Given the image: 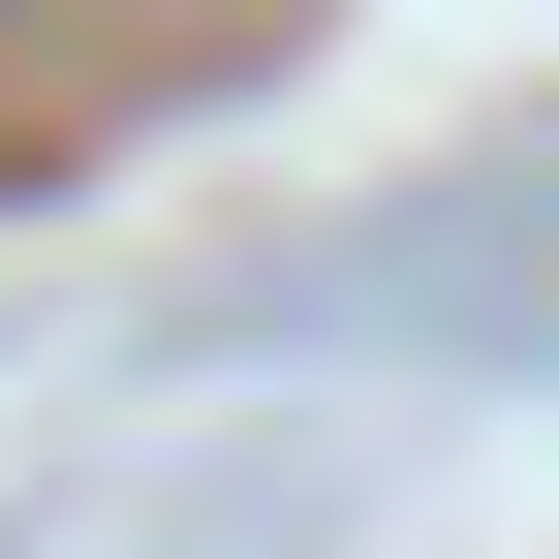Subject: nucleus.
<instances>
[{
  "label": "nucleus",
  "instance_id": "1",
  "mask_svg": "<svg viewBox=\"0 0 559 559\" xmlns=\"http://www.w3.org/2000/svg\"><path fill=\"white\" fill-rule=\"evenodd\" d=\"M0 32H32V0H0Z\"/></svg>",
  "mask_w": 559,
  "mask_h": 559
}]
</instances>
